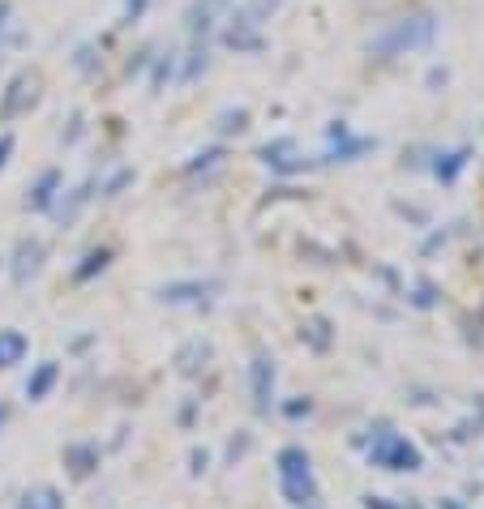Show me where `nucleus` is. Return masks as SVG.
I'll list each match as a JSON object with an SVG mask.
<instances>
[{"label": "nucleus", "instance_id": "f257e3e1", "mask_svg": "<svg viewBox=\"0 0 484 509\" xmlns=\"http://www.w3.org/2000/svg\"><path fill=\"white\" fill-rule=\"evenodd\" d=\"M438 39V17L420 9V14H407L399 22H390L382 35H373L369 43V56L373 60H399V56H412V52H425L433 47Z\"/></svg>", "mask_w": 484, "mask_h": 509}, {"label": "nucleus", "instance_id": "f03ea898", "mask_svg": "<svg viewBox=\"0 0 484 509\" xmlns=\"http://www.w3.org/2000/svg\"><path fill=\"white\" fill-rule=\"evenodd\" d=\"M279 484H283L287 505H317V480H314V463L300 445H287L279 453Z\"/></svg>", "mask_w": 484, "mask_h": 509}, {"label": "nucleus", "instance_id": "7ed1b4c3", "mask_svg": "<svg viewBox=\"0 0 484 509\" xmlns=\"http://www.w3.org/2000/svg\"><path fill=\"white\" fill-rule=\"evenodd\" d=\"M369 463L373 467H386V471H420L425 467V453L416 450L407 437L382 428V433L373 437V445H369Z\"/></svg>", "mask_w": 484, "mask_h": 509}, {"label": "nucleus", "instance_id": "20e7f679", "mask_svg": "<svg viewBox=\"0 0 484 509\" xmlns=\"http://www.w3.org/2000/svg\"><path fill=\"white\" fill-rule=\"evenodd\" d=\"M35 103H39V77L35 73H17L14 82L5 86V95H0V120L9 125L17 116L35 112Z\"/></svg>", "mask_w": 484, "mask_h": 509}, {"label": "nucleus", "instance_id": "39448f33", "mask_svg": "<svg viewBox=\"0 0 484 509\" xmlns=\"http://www.w3.org/2000/svg\"><path fill=\"white\" fill-rule=\"evenodd\" d=\"M223 43H228L232 52H262V47H266V35H262V26H257L244 9H236V14H228Z\"/></svg>", "mask_w": 484, "mask_h": 509}, {"label": "nucleus", "instance_id": "423d86ee", "mask_svg": "<svg viewBox=\"0 0 484 509\" xmlns=\"http://www.w3.org/2000/svg\"><path fill=\"white\" fill-rule=\"evenodd\" d=\"M228 5L232 0H193L189 5V14H185V26L193 39H206L214 26H219V17L228 14Z\"/></svg>", "mask_w": 484, "mask_h": 509}, {"label": "nucleus", "instance_id": "0eeeda50", "mask_svg": "<svg viewBox=\"0 0 484 509\" xmlns=\"http://www.w3.org/2000/svg\"><path fill=\"white\" fill-rule=\"evenodd\" d=\"M214 291H219V283H168V287H159L155 296L163 304H198V309H206L214 300Z\"/></svg>", "mask_w": 484, "mask_h": 509}, {"label": "nucleus", "instance_id": "6e6552de", "mask_svg": "<svg viewBox=\"0 0 484 509\" xmlns=\"http://www.w3.org/2000/svg\"><path fill=\"white\" fill-rule=\"evenodd\" d=\"M249 372H253V407H257V415H271V402H274V360H271V355H257Z\"/></svg>", "mask_w": 484, "mask_h": 509}, {"label": "nucleus", "instance_id": "1a4fd4ad", "mask_svg": "<svg viewBox=\"0 0 484 509\" xmlns=\"http://www.w3.org/2000/svg\"><path fill=\"white\" fill-rule=\"evenodd\" d=\"M43 257H47V249H43V240H17L14 249V283H30L35 274L43 270Z\"/></svg>", "mask_w": 484, "mask_h": 509}, {"label": "nucleus", "instance_id": "9d476101", "mask_svg": "<svg viewBox=\"0 0 484 509\" xmlns=\"http://www.w3.org/2000/svg\"><path fill=\"white\" fill-rule=\"evenodd\" d=\"M296 142H292V137H279V142H271V146H262V163H266V168H274V171H283V176H292V171H300L304 168V163H296Z\"/></svg>", "mask_w": 484, "mask_h": 509}, {"label": "nucleus", "instance_id": "9b49d317", "mask_svg": "<svg viewBox=\"0 0 484 509\" xmlns=\"http://www.w3.org/2000/svg\"><path fill=\"white\" fill-rule=\"evenodd\" d=\"M57 193H60V171H57V168H47V171H43V176H39V184L30 188L26 210H35V214L52 210V206H57Z\"/></svg>", "mask_w": 484, "mask_h": 509}, {"label": "nucleus", "instance_id": "f8f14e48", "mask_svg": "<svg viewBox=\"0 0 484 509\" xmlns=\"http://www.w3.org/2000/svg\"><path fill=\"white\" fill-rule=\"evenodd\" d=\"M330 142H339V146L326 155V163H352L356 155L377 150V142H373V137H352V133H339V137H330Z\"/></svg>", "mask_w": 484, "mask_h": 509}, {"label": "nucleus", "instance_id": "ddd939ff", "mask_svg": "<svg viewBox=\"0 0 484 509\" xmlns=\"http://www.w3.org/2000/svg\"><path fill=\"white\" fill-rule=\"evenodd\" d=\"M206 360H211V342H206V339H193V342H185V347L176 351V368H180L185 377L201 372V368H206Z\"/></svg>", "mask_w": 484, "mask_h": 509}, {"label": "nucleus", "instance_id": "4468645a", "mask_svg": "<svg viewBox=\"0 0 484 509\" xmlns=\"http://www.w3.org/2000/svg\"><path fill=\"white\" fill-rule=\"evenodd\" d=\"M471 163V150L468 146H458V150H446V155H438V163H433V176L442 184H455L458 180V171Z\"/></svg>", "mask_w": 484, "mask_h": 509}, {"label": "nucleus", "instance_id": "2eb2a0df", "mask_svg": "<svg viewBox=\"0 0 484 509\" xmlns=\"http://www.w3.org/2000/svg\"><path fill=\"white\" fill-rule=\"evenodd\" d=\"M26 351H30V342H26V334H22V330H0V368L22 364V360H26Z\"/></svg>", "mask_w": 484, "mask_h": 509}, {"label": "nucleus", "instance_id": "dca6fc26", "mask_svg": "<svg viewBox=\"0 0 484 509\" xmlns=\"http://www.w3.org/2000/svg\"><path fill=\"white\" fill-rule=\"evenodd\" d=\"M57 377H60V368L52 364V360L35 368V377L26 382V398H30V402H43V398L52 394V385H57Z\"/></svg>", "mask_w": 484, "mask_h": 509}, {"label": "nucleus", "instance_id": "f3484780", "mask_svg": "<svg viewBox=\"0 0 484 509\" xmlns=\"http://www.w3.org/2000/svg\"><path fill=\"white\" fill-rule=\"evenodd\" d=\"M65 463H69V471L77 480H86L90 471L99 467V450H95V445H69V450H65Z\"/></svg>", "mask_w": 484, "mask_h": 509}, {"label": "nucleus", "instance_id": "a211bd4d", "mask_svg": "<svg viewBox=\"0 0 484 509\" xmlns=\"http://www.w3.org/2000/svg\"><path fill=\"white\" fill-rule=\"evenodd\" d=\"M17 509H65V496L43 484V488H30V493L17 501Z\"/></svg>", "mask_w": 484, "mask_h": 509}, {"label": "nucleus", "instance_id": "6ab92c4d", "mask_svg": "<svg viewBox=\"0 0 484 509\" xmlns=\"http://www.w3.org/2000/svg\"><path fill=\"white\" fill-rule=\"evenodd\" d=\"M90 201V184H82V188H73L69 201H60V206H52V214L60 219V227H69L77 214H82V206Z\"/></svg>", "mask_w": 484, "mask_h": 509}, {"label": "nucleus", "instance_id": "aec40b11", "mask_svg": "<svg viewBox=\"0 0 484 509\" xmlns=\"http://www.w3.org/2000/svg\"><path fill=\"white\" fill-rule=\"evenodd\" d=\"M108 261H112V249H95V253L82 257V266L73 270V279H77V283H86V279L103 274V270H108Z\"/></svg>", "mask_w": 484, "mask_h": 509}, {"label": "nucleus", "instance_id": "412c9836", "mask_svg": "<svg viewBox=\"0 0 484 509\" xmlns=\"http://www.w3.org/2000/svg\"><path fill=\"white\" fill-rule=\"evenodd\" d=\"M300 339L309 342L314 351H326V347H330V321H326V317H314V321H304Z\"/></svg>", "mask_w": 484, "mask_h": 509}, {"label": "nucleus", "instance_id": "4be33fe9", "mask_svg": "<svg viewBox=\"0 0 484 509\" xmlns=\"http://www.w3.org/2000/svg\"><path fill=\"white\" fill-rule=\"evenodd\" d=\"M206 65H211V60H206V39H193V52H189V65H185V73H180V82H198L201 73H206Z\"/></svg>", "mask_w": 484, "mask_h": 509}, {"label": "nucleus", "instance_id": "5701e85b", "mask_svg": "<svg viewBox=\"0 0 484 509\" xmlns=\"http://www.w3.org/2000/svg\"><path fill=\"white\" fill-rule=\"evenodd\" d=\"M279 5H283V0H244L241 9H244L249 17H253L257 26H262V22H271V14L279 9Z\"/></svg>", "mask_w": 484, "mask_h": 509}, {"label": "nucleus", "instance_id": "b1692460", "mask_svg": "<svg viewBox=\"0 0 484 509\" xmlns=\"http://www.w3.org/2000/svg\"><path fill=\"white\" fill-rule=\"evenodd\" d=\"M244 128H249V112H244V107L219 116V133H244Z\"/></svg>", "mask_w": 484, "mask_h": 509}, {"label": "nucleus", "instance_id": "393cba45", "mask_svg": "<svg viewBox=\"0 0 484 509\" xmlns=\"http://www.w3.org/2000/svg\"><path fill=\"white\" fill-rule=\"evenodd\" d=\"M171 69H176V56H171V52L168 56H159L155 60V77H150V90H163V86L171 82Z\"/></svg>", "mask_w": 484, "mask_h": 509}, {"label": "nucleus", "instance_id": "a878e982", "mask_svg": "<svg viewBox=\"0 0 484 509\" xmlns=\"http://www.w3.org/2000/svg\"><path fill=\"white\" fill-rule=\"evenodd\" d=\"M223 163V146H214V150H201V155H193V163H189V171H211Z\"/></svg>", "mask_w": 484, "mask_h": 509}, {"label": "nucleus", "instance_id": "bb28decb", "mask_svg": "<svg viewBox=\"0 0 484 509\" xmlns=\"http://www.w3.org/2000/svg\"><path fill=\"white\" fill-rule=\"evenodd\" d=\"M146 5H150V0H125V14H120V22H125V26H133V22H142Z\"/></svg>", "mask_w": 484, "mask_h": 509}, {"label": "nucleus", "instance_id": "cd10ccee", "mask_svg": "<svg viewBox=\"0 0 484 509\" xmlns=\"http://www.w3.org/2000/svg\"><path fill=\"white\" fill-rule=\"evenodd\" d=\"M125 184H133V171H116V176H112V180H108V184H103V198H116V193H120V188H125Z\"/></svg>", "mask_w": 484, "mask_h": 509}, {"label": "nucleus", "instance_id": "c85d7f7f", "mask_svg": "<svg viewBox=\"0 0 484 509\" xmlns=\"http://www.w3.org/2000/svg\"><path fill=\"white\" fill-rule=\"evenodd\" d=\"M73 65H77L82 73H95V47H90V43H86V47H77V56H73Z\"/></svg>", "mask_w": 484, "mask_h": 509}, {"label": "nucleus", "instance_id": "c756f323", "mask_svg": "<svg viewBox=\"0 0 484 509\" xmlns=\"http://www.w3.org/2000/svg\"><path fill=\"white\" fill-rule=\"evenodd\" d=\"M287 420H300V415H309V411H314V402H309V398H296V402H287Z\"/></svg>", "mask_w": 484, "mask_h": 509}, {"label": "nucleus", "instance_id": "7c9ffc66", "mask_svg": "<svg viewBox=\"0 0 484 509\" xmlns=\"http://www.w3.org/2000/svg\"><path fill=\"white\" fill-rule=\"evenodd\" d=\"M9 155H14V133H0V171L9 168Z\"/></svg>", "mask_w": 484, "mask_h": 509}, {"label": "nucleus", "instance_id": "2f4dec72", "mask_svg": "<svg viewBox=\"0 0 484 509\" xmlns=\"http://www.w3.org/2000/svg\"><path fill=\"white\" fill-rule=\"evenodd\" d=\"M206 463H211V453H206V450H193V467H189V471H193V475H201V471H206Z\"/></svg>", "mask_w": 484, "mask_h": 509}, {"label": "nucleus", "instance_id": "473e14b6", "mask_svg": "<svg viewBox=\"0 0 484 509\" xmlns=\"http://www.w3.org/2000/svg\"><path fill=\"white\" fill-rule=\"evenodd\" d=\"M9 17H14V5H9V0H0V35L9 30Z\"/></svg>", "mask_w": 484, "mask_h": 509}, {"label": "nucleus", "instance_id": "72a5a7b5", "mask_svg": "<svg viewBox=\"0 0 484 509\" xmlns=\"http://www.w3.org/2000/svg\"><path fill=\"white\" fill-rule=\"evenodd\" d=\"M416 304H420V309H433V287H420V291H416Z\"/></svg>", "mask_w": 484, "mask_h": 509}, {"label": "nucleus", "instance_id": "f704fd0d", "mask_svg": "<svg viewBox=\"0 0 484 509\" xmlns=\"http://www.w3.org/2000/svg\"><path fill=\"white\" fill-rule=\"evenodd\" d=\"M450 82V73L446 69H428V86H433V90H438V86H446Z\"/></svg>", "mask_w": 484, "mask_h": 509}, {"label": "nucleus", "instance_id": "c9c22d12", "mask_svg": "<svg viewBox=\"0 0 484 509\" xmlns=\"http://www.w3.org/2000/svg\"><path fill=\"white\" fill-rule=\"evenodd\" d=\"M5 420H9V407H5V402H0V428H5Z\"/></svg>", "mask_w": 484, "mask_h": 509}, {"label": "nucleus", "instance_id": "e433bc0d", "mask_svg": "<svg viewBox=\"0 0 484 509\" xmlns=\"http://www.w3.org/2000/svg\"><path fill=\"white\" fill-rule=\"evenodd\" d=\"M300 509H317V505H300Z\"/></svg>", "mask_w": 484, "mask_h": 509}]
</instances>
